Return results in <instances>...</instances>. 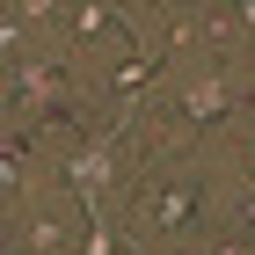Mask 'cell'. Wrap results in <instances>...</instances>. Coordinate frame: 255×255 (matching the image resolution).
Returning <instances> with one entry per match:
<instances>
[{
	"mask_svg": "<svg viewBox=\"0 0 255 255\" xmlns=\"http://www.w3.org/2000/svg\"><path fill=\"white\" fill-rule=\"evenodd\" d=\"M241 204V182L226 168L212 138L197 146H160V153L138 160L131 190L117 197V234L131 241L138 255H182V248H204L212 226Z\"/></svg>",
	"mask_w": 255,
	"mask_h": 255,
	"instance_id": "1",
	"label": "cell"
},
{
	"mask_svg": "<svg viewBox=\"0 0 255 255\" xmlns=\"http://www.w3.org/2000/svg\"><path fill=\"white\" fill-rule=\"evenodd\" d=\"M248 73L241 66H160L153 95L138 102V117L124 124V131L138 138V153H160V146H197V138H219L226 124L248 110Z\"/></svg>",
	"mask_w": 255,
	"mask_h": 255,
	"instance_id": "2",
	"label": "cell"
},
{
	"mask_svg": "<svg viewBox=\"0 0 255 255\" xmlns=\"http://www.w3.org/2000/svg\"><path fill=\"white\" fill-rule=\"evenodd\" d=\"M219 153H226V168H234V182H241V197H255V102L248 110H241L234 124H226V131L212 138Z\"/></svg>",
	"mask_w": 255,
	"mask_h": 255,
	"instance_id": "3",
	"label": "cell"
},
{
	"mask_svg": "<svg viewBox=\"0 0 255 255\" xmlns=\"http://www.w3.org/2000/svg\"><path fill=\"white\" fill-rule=\"evenodd\" d=\"M241 73H248V95H255V51H248V66H241Z\"/></svg>",
	"mask_w": 255,
	"mask_h": 255,
	"instance_id": "4",
	"label": "cell"
}]
</instances>
